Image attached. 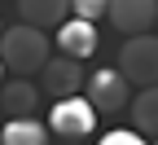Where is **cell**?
Instances as JSON below:
<instances>
[{"label": "cell", "instance_id": "obj_12", "mask_svg": "<svg viewBox=\"0 0 158 145\" xmlns=\"http://www.w3.org/2000/svg\"><path fill=\"white\" fill-rule=\"evenodd\" d=\"M106 5L110 0H70V13L79 22H97V18H106Z\"/></svg>", "mask_w": 158, "mask_h": 145}, {"label": "cell", "instance_id": "obj_11", "mask_svg": "<svg viewBox=\"0 0 158 145\" xmlns=\"http://www.w3.org/2000/svg\"><path fill=\"white\" fill-rule=\"evenodd\" d=\"M0 145H48V128L35 119H9L0 128Z\"/></svg>", "mask_w": 158, "mask_h": 145}, {"label": "cell", "instance_id": "obj_1", "mask_svg": "<svg viewBox=\"0 0 158 145\" xmlns=\"http://www.w3.org/2000/svg\"><path fill=\"white\" fill-rule=\"evenodd\" d=\"M48 35L35 27H5L0 31V66H9L18 79L22 75H40V66L48 62Z\"/></svg>", "mask_w": 158, "mask_h": 145}, {"label": "cell", "instance_id": "obj_8", "mask_svg": "<svg viewBox=\"0 0 158 145\" xmlns=\"http://www.w3.org/2000/svg\"><path fill=\"white\" fill-rule=\"evenodd\" d=\"M40 106V88L31 79H9V84H0V114L9 119H31Z\"/></svg>", "mask_w": 158, "mask_h": 145}, {"label": "cell", "instance_id": "obj_10", "mask_svg": "<svg viewBox=\"0 0 158 145\" xmlns=\"http://www.w3.org/2000/svg\"><path fill=\"white\" fill-rule=\"evenodd\" d=\"M127 110H132V132L136 136H154L158 132V88H141L127 101Z\"/></svg>", "mask_w": 158, "mask_h": 145}, {"label": "cell", "instance_id": "obj_4", "mask_svg": "<svg viewBox=\"0 0 158 145\" xmlns=\"http://www.w3.org/2000/svg\"><path fill=\"white\" fill-rule=\"evenodd\" d=\"M84 84H88V97L84 101H88L92 110H123L127 101H132V84L114 66H101V70L84 75Z\"/></svg>", "mask_w": 158, "mask_h": 145}, {"label": "cell", "instance_id": "obj_13", "mask_svg": "<svg viewBox=\"0 0 158 145\" xmlns=\"http://www.w3.org/2000/svg\"><path fill=\"white\" fill-rule=\"evenodd\" d=\"M97 145H149L145 136H136V132H106Z\"/></svg>", "mask_w": 158, "mask_h": 145}, {"label": "cell", "instance_id": "obj_16", "mask_svg": "<svg viewBox=\"0 0 158 145\" xmlns=\"http://www.w3.org/2000/svg\"><path fill=\"white\" fill-rule=\"evenodd\" d=\"M0 75H5V66H0Z\"/></svg>", "mask_w": 158, "mask_h": 145}, {"label": "cell", "instance_id": "obj_5", "mask_svg": "<svg viewBox=\"0 0 158 145\" xmlns=\"http://www.w3.org/2000/svg\"><path fill=\"white\" fill-rule=\"evenodd\" d=\"M106 18L114 22L118 35H149L154 18H158V0H110Z\"/></svg>", "mask_w": 158, "mask_h": 145}, {"label": "cell", "instance_id": "obj_15", "mask_svg": "<svg viewBox=\"0 0 158 145\" xmlns=\"http://www.w3.org/2000/svg\"><path fill=\"white\" fill-rule=\"evenodd\" d=\"M0 31H5V22H0Z\"/></svg>", "mask_w": 158, "mask_h": 145}, {"label": "cell", "instance_id": "obj_14", "mask_svg": "<svg viewBox=\"0 0 158 145\" xmlns=\"http://www.w3.org/2000/svg\"><path fill=\"white\" fill-rule=\"evenodd\" d=\"M66 145H79V141H66Z\"/></svg>", "mask_w": 158, "mask_h": 145}, {"label": "cell", "instance_id": "obj_7", "mask_svg": "<svg viewBox=\"0 0 158 145\" xmlns=\"http://www.w3.org/2000/svg\"><path fill=\"white\" fill-rule=\"evenodd\" d=\"M97 44H101V35H97V22H79V18H66L62 27H57V49H62V57L70 62H84L97 53Z\"/></svg>", "mask_w": 158, "mask_h": 145}, {"label": "cell", "instance_id": "obj_3", "mask_svg": "<svg viewBox=\"0 0 158 145\" xmlns=\"http://www.w3.org/2000/svg\"><path fill=\"white\" fill-rule=\"evenodd\" d=\"M48 128L62 136V141H84L97 128V110L88 106L84 97H66V101H53V114H48Z\"/></svg>", "mask_w": 158, "mask_h": 145}, {"label": "cell", "instance_id": "obj_2", "mask_svg": "<svg viewBox=\"0 0 158 145\" xmlns=\"http://www.w3.org/2000/svg\"><path fill=\"white\" fill-rule=\"evenodd\" d=\"M114 70L136 88H154V79H158V40L154 35H127Z\"/></svg>", "mask_w": 158, "mask_h": 145}, {"label": "cell", "instance_id": "obj_9", "mask_svg": "<svg viewBox=\"0 0 158 145\" xmlns=\"http://www.w3.org/2000/svg\"><path fill=\"white\" fill-rule=\"evenodd\" d=\"M18 13H22L27 27L48 31V27H62L70 18V0H18Z\"/></svg>", "mask_w": 158, "mask_h": 145}, {"label": "cell", "instance_id": "obj_6", "mask_svg": "<svg viewBox=\"0 0 158 145\" xmlns=\"http://www.w3.org/2000/svg\"><path fill=\"white\" fill-rule=\"evenodd\" d=\"M40 75H44V92L53 101L79 97V88H84V66L70 62V57H48L44 66H40Z\"/></svg>", "mask_w": 158, "mask_h": 145}]
</instances>
